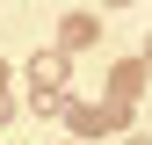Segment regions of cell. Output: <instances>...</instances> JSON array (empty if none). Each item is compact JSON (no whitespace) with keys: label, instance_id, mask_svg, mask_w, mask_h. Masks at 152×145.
Instances as JSON below:
<instances>
[{"label":"cell","instance_id":"obj_6","mask_svg":"<svg viewBox=\"0 0 152 145\" xmlns=\"http://www.w3.org/2000/svg\"><path fill=\"white\" fill-rule=\"evenodd\" d=\"M145 65H152V44H145Z\"/></svg>","mask_w":152,"mask_h":145},{"label":"cell","instance_id":"obj_4","mask_svg":"<svg viewBox=\"0 0 152 145\" xmlns=\"http://www.w3.org/2000/svg\"><path fill=\"white\" fill-rule=\"evenodd\" d=\"M7 116H15V94H7V87H0V123H7Z\"/></svg>","mask_w":152,"mask_h":145},{"label":"cell","instance_id":"obj_3","mask_svg":"<svg viewBox=\"0 0 152 145\" xmlns=\"http://www.w3.org/2000/svg\"><path fill=\"white\" fill-rule=\"evenodd\" d=\"M65 123H72L80 138H102V131H109V109H94V102H65Z\"/></svg>","mask_w":152,"mask_h":145},{"label":"cell","instance_id":"obj_7","mask_svg":"<svg viewBox=\"0 0 152 145\" xmlns=\"http://www.w3.org/2000/svg\"><path fill=\"white\" fill-rule=\"evenodd\" d=\"M0 80H7V65H0Z\"/></svg>","mask_w":152,"mask_h":145},{"label":"cell","instance_id":"obj_5","mask_svg":"<svg viewBox=\"0 0 152 145\" xmlns=\"http://www.w3.org/2000/svg\"><path fill=\"white\" fill-rule=\"evenodd\" d=\"M109 7H130V0H109Z\"/></svg>","mask_w":152,"mask_h":145},{"label":"cell","instance_id":"obj_2","mask_svg":"<svg viewBox=\"0 0 152 145\" xmlns=\"http://www.w3.org/2000/svg\"><path fill=\"white\" fill-rule=\"evenodd\" d=\"M29 80L44 87V94H58V80H65V51H36V58H29Z\"/></svg>","mask_w":152,"mask_h":145},{"label":"cell","instance_id":"obj_1","mask_svg":"<svg viewBox=\"0 0 152 145\" xmlns=\"http://www.w3.org/2000/svg\"><path fill=\"white\" fill-rule=\"evenodd\" d=\"M94 36H102V22H94V15H87V7H72V15H65V22H58V51H65V58H72V51H87V44H94Z\"/></svg>","mask_w":152,"mask_h":145}]
</instances>
